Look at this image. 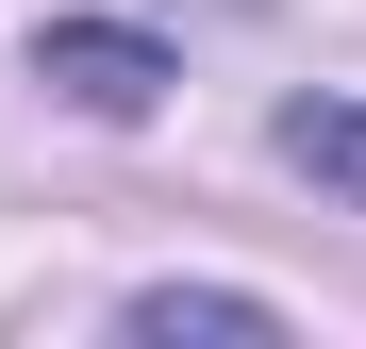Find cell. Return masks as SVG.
Returning a JSON list of instances; mask_svg holds the SVG:
<instances>
[{
    "label": "cell",
    "instance_id": "7a4b0ae2",
    "mask_svg": "<svg viewBox=\"0 0 366 349\" xmlns=\"http://www.w3.org/2000/svg\"><path fill=\"white\" fill-rule=\"evenodd\" d=\"M283 166L333 183V200H366V100H283Z\"/></svg>",
    "mask_w": 366,
    "mask_h": 349
},
{
    "label": "cell",
    "instance_id": "6da1fadb",
    "mask_svg": "<svg viewBox=\"0 0 366 349\" xmlns=\"http://www.w3.org/2000/svg\"><path fill=\"white\" fill-rule=\"evenodd\" d=\"M34 84L84 100V116H150V100H167V50L117 34V17H50V34H34Z\"/></svg>",
    "mask_w": 366,
    "mask_h": 349
},
{
    "label": "cell",
    "instance_id": "3957f363",
    "mask_svg": "<svg viewBox=\"0 0 366 349\" xmlns=\"http://www.w3.org/2000/svg\"><path fill=\"white\" fill-rule=\"evenodd\" d=\"M134 333H283V300H233V283H150Z\"/></svg>",
    "mask_w": 366,
    "mask_h": 349
}]
</instances>
